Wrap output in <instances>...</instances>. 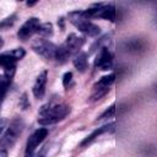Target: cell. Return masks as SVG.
Listing matches in <instances>:
<instances>
[{"instance_id": "cell-7", "label": "cell", "mask_w": 157, "mask_h": 157, "mask_svg": "<svg viewBox=\"0 0 157 157\" xmlns=\"http://www.w3.org/2000/svg\"><path fill=\"white\" fill-rule=\"evenodd\" d=\"M40 22L37 17H29L18 29L17 32V38L22 42H26L28 40L34 33H37L38 31V27H39Z\"/></svg>"}, {"instance_id": "cell-16", "label": "cell", "mask_w": 157, "mask_h": 157, "mask_svg": "<svg viewBox=\"0 0 157 157\" xmlns=\"http://www.w3.org/2000/svg\"><path fill=\"white\" fill-rule=\"evenodd\" d=\"M114 113H115V105L112 104L108 109H105V110L99 115V118H98L97 120H102V119H105V118H110V117L114 115Z\"/></svg>"}, {"instance_id": "cell-2", "label": "cell", "mask_w": 157, "mask_h": 157, "mask_svg": "<svg viewBox=\"0 0 157 157\" xmlns=\"http://www.w3.org/2000/svg\"><path fill=\"white\" fill-rule=\"evenodd\" d=\"M83 43H85V38L83 37H80V36L74 34V33L69 34L66 37L65 42L60 47H58V52H56V58L55 59L60 64L65 63L69 58H71L72 55L78 53V50L81 49Z\"/></svg>"}, {"instance_id": "cell-12", "label": "cell", "mask_w": 157, "mask_h": 157, "mask_svg": "<svg viewBox=\"0 0 157 157\" xmlns=\"http://www.w3.org/2000/svg\"><path fill=\"white\" fill-rule=\"evenodd\" d=\"M74 66L80 71V72H85L86 69L88 67V61H87V54L83 52H80L75 55L74 60H72Z\"/></svg>"}, {"instance_id": "cell-15", "label": "cell", "mask_w": 157, "mask_h": 157, "mask_svg": "<svg viewBox=\"0 0 157 157\" xmlns=\"http://www.w3.org/2000/svg\"><path fill=\"white\" fill-rule=\"evenodd\" d=\"M15 20H16V16H15V15H11V16H9V17L4 18V20L0 22V29H5V28L11 27V26L13 25Z\"/></svg>"}, {"instance_id": "cell-6", "label": "cell", "mask_w": 157, "mask_h": 157, "mask_svg": "<svg viewBox=\"0 0 157 157\" xmlns=\"http://www.w3.org/2000/svg\"><path fill=\"white\" fill-rule=\"evenodd\" d=\"M114 80H115L114 74H109V75H105V76L101 77L93 86V91H92V94L90 97L91 101H98L102 97H104L109 92L110 86L113 85Z\"/></svg>"}, {"instance_id": "cell-20", "label": "cell", "mask_w": 157, "mask_h": 157, "mask_svg": "<svg viewBox=\"0 0 157 157\" xmlns=\"http://www.w3.org/2000/svg\"><path fill=\"white\" fill-rule=\"evenodd\" d=\"M2 45H4V40H2V38H0V49L2 48Z\"/></svg>"}, {"instance_id": "cell-21", "label": "cell", "mask_w": 157, "mask_h": 157, "mask_svg": "<svg viewBox=\"0 0 157 157\" xmlns=\"http://www.w3.org/2000/svg\"><path fill=\"white\" fill-rule=\"evenodd\" d=\"M38 157H43V156H38Z\"/></svg>"}, {"instance_id": "cell-10", "label": "cell", "mask_w": 157, "mask_h": 157, "mask_svg": "<svg viewBox=\"0 0 157 157\" xmlns=\"http://www.w3.org/2000/svg\"><path fill=\"white\" fill-rule=\"evenodd\" d=\"M47 82H48V71L43 70L37 76L36 81H34V85H33V88H32V92H33L36 98H43V96L45 93Z\"/></svg>"}, {"instance_id": "cell-1", "label": "cell", "mask_w": 157, "mask_h": 157, "mask_svg": "<svg viewBox=\"0 0 157 157\" xmlns=\"http://www.w3.org/2000/svg\"><path fill=\"white\" fill-rule=\"evenodd\" d=\"M69 113H70V107L67 104L50 102L40 108L38 123L40 125H52L63 120Z\"/></svg>"}, {"instance_id": "cell-18", "label": "cell", "mask_w": 157, "mask_h": 157, "mask_svg": "<svg viewBox=\"0 0 157 157\" xmlns=\"http://www.w3.org/2000/svg\"><path fill=\"white\" fill-rule=\"evenodd\" d=\"M0 157H7V151L0 150Z\"/></svg>"}, {"instance_id": "cell-17", "label": "cell", "mask_w": 157, "mask_h": 157, "mask_svg": "<svg viewBox=\"0 0 157 157\" xmlns=\"http://www.w3.org/2000/svg\"><path fill=\"white\" fill-rule=\"evenodd\" d=\"M71 81H72V72L71 71L65 72L64 76H63V86L64 87H69L70 83H71Z\"/></svg>"}, {"instance_id": "cell-4", "label": "cell", "mask_w": 157, "mask_h": 157, "mask_svg": "<svg viewBox=\"0 0 157 157\" xmlns=\"http://www.w3.org/2000/svg\"><path fill=\"white\" fill-rule=\"evenodd\" d=\"M69 21L83 34L88 36V37H97L101 33V28L99 26L94 25L93 22H91L90 20H86L85 17L81 16L80 10L77 11H72L69 13Z\"/></svg>"}, {"instance_id": "cell-13", "label": "cell", "mask_w": 157, "mask_h": 157, "mask_svg": "<svg viewBox=\"0 0 157 157\" xmlns=\"http://www.w3.org/2000/svg\"><path fill=\"white\" fill-rule=\"evenodd\" d=\"M125 49L129 52H140L145 49V42L141 39H130L125 42Z\"/></svg>"}, {"instance_id": "cell-14", "label": "cell", "mask_w": 157, "mask_h": 157, "mask_svg": "<svg viewBox=\"0 0 157 157\" xmlns=\"http://www.w3.org/2000/svg\"><path fill=\"white\" fill-rule=\"evenodd\" d=\"M53 25L50 22H44V23H40L39 27H38V31L37 33L40 34L42 37H50L53 36Z\"/></svg>"}, {"instance_id": "cell-9", "label": "cell", "mask_w": 157, "mask_h": 157, "mask_svg": "<svg viewBox=\"0 0 157 157\" xmlns=\"http://www.w3.org/2000/svg\"><path fill=\"white\" fill-rule=\"evenodd\" d=\"M113 65V54L107 47H102L94 59V66L99 70H109Z\"/></svg>"}, {"instance_id": "cell-11", "label": "cell", "mask_w": 157, "mask_h": 157, "mask_svg": "<svg viewBox=\"0 0 157 157\" xmlns=\"http://www.w3.org/2000/svg\"><path fill=\"white\" fill-rule=\"evenodd\" d=\"M114 126V124L112 123V124H108V125H103V126H101V128H97L92 134H90L87 137H85L82 141H81V144H80V146L81 147H85V146H87V145H90L92 141H94L98 136H101L102 134H104V132H107L108 130H110Z\"/></svg>"}, {"instance_id": "cell-8", "label": "cell", "mask_w": 157, "mask_h": 157, "mask_svg": "<svg viewBox=\"0 0 157 157\" xmlns=\"http://www.w3.org/2000/svg\"><path fill=\"white\" fill-rule=\"evenodd\" d=\"M47 135H48V129L40 128V129H37L29 136V139L27 140V145H26V157L31 156L34 152V150L39 146V144H42L44 141Z\"/></svg>"}, {"instance_id": "cell-19", "label": "cell", "mask_w": 157, "mask_h": 157, "mask_svg": "<svg viewBox=\"0 0 157 157\" xmlns=\"http://www.w3.org/2000/svg\"><path fill=\"white\" fill-rule=\"evenodd\" d=\"M34 4H36V1H33V2H29V1H28V2H27V6H33Z\"/></svg>"}, {"instance_id": "cell-3", "label": "cell", "mask_w": 157, "mask_h": 157, "mask_svg": "<svg viewBox=\"0 0 157 157\" xmlns=\"http://www.w3.org/2000/svg\"><path fill=\"white\" fill-rule=\"evenodd\" d=\"M23 126H25V124H23L22 119H20V118L13 119L10 123V125L7 126V129L5 130V132L2 134V136L0 137V150L7 151L9 148H11L16 144L17 139L20 137V135L23 130Z\"/></svg>"}, {"instance_id": "cell-5", "label": "cell", "mask_w": 157, "mask_h": 157, "mask_svg": "<svg viewBox=\"0 0 157 157\" xmlns=\"http://www.w3.org/2000/svg\"><path fill=\"white\" fill-rule=\"evenodd\" d=\"M32 49L42 58H44L47 60H54L56 58L58 45H55L53 42H50L48 39L40 38L32 43Z\"/></svg>"}]
</instances>
